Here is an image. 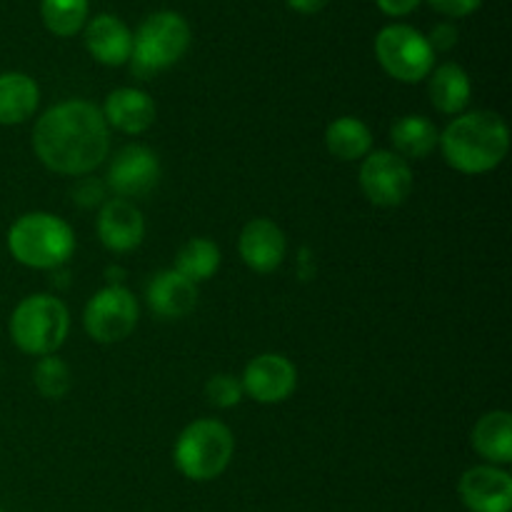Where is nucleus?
Listing matches in <instances>:
<instances>
[{
	"label": "nucleus",
	"mask_w": 512,
	"mask_h": 512,
	"mask_svg": "<svg viewBox=\"0 0 512 512\" xmlns=\"http://www.w3.org/2000/svg\"><path fill=\"white\" fill-rule=\"evenodd\" d=\"M100 243L113 253H128L143 243L145 220L143 213L130 200L113 198L103 205L98 215Z\"/></svg>",
	"instance_id": "nucleus-14"
},
{
	"label": "nucleus",
	"mask_w": 512,
	"mask_h": 512,
	"mask_svg": "<svg viewBox=\"0 0 512 512\" xmlns=\"http://www.w3.org/2000/svg\"><path fill=\"white\" fill-rule=\"evenodd\" d=\"M240 383H243V393L258 403H283L293 395L295 385H298V370L283 355L263 353L245 365Z\"/></svg>",
	"instance_id": "nucleus-10"
},
{
	"label": "nucleus",
	"mask_w": 512,
	"mask_h": 512,
	"mask_svg": "<svg viewBox=\"0 0 512 512\" xmlns=\"http://www.w3.org/2000/svg\"><path fill=\"white\" fill-rule=\"evenodd\" d=\"M138 300L123 285H108L85 305V330L98 343H120L138 325Z\"/></svg>",
	"instance_id": "nucleus-8"
},
{
	"label": "nucleus",
	"mask_w": 512,
	"mask_h": 512,
	"mask_svg": "<svg viewBox=\"0 0 512 512\" xmlns=\"http://www.w3.org/2000/svg\"><path fill=\"white\" fill-rule=\"evenodd\" d=\"M0 512H3V510H0Z\"/></svg>",
	"instance_id": "nucleus-32"
},
{
	"label": "nucleus",
	"mask_w": 512,
	"mask_h": 512,
	"mask_svg": "<svg viewBox=\"0 0 512 512\" xmlns=\"http://www.w3.org/2000/svg\"><path fill=\"white\" fill-rule=\"evenodd\" d=\"M220 268V248L208 238H193L178 250L175 258V273L188 278L190 283H203L213 278Z\"/></svg>",
	"instance_id": "nucleus-23"
},
{
	"label": "nucleus",
	"mask_w": 512,
	"mask_h": 512,
	"mask_svg": "<svg viewBox=\"0 0 512 512\" xmlns=\"http://www.w3.org/2000/svg\"><path fill=\"white\" fill-rule=\"evenodd\" d=\"M105 123L118 128L120 133L138 135L145 133L155 123V103L148 93L138 88H118L105 98V108L100 110Z\"/></svg>",
	"instance_id": "nucleus-16"
},
{
	"label": "nucleus",
	"mask_w": 512,
	"mask_h": 512,
	"mask_svg": "<svg viewBox=\"0 0 512 512\" xmlns=\"http://www.w3.org/2000/svg\"><path fill=\"white\" fill-rule=\"evenodd\" d=\"M68 308L53 295L20 300L10 318V338L28 355H53L68 338Z\"/></svg>",
	"instance_id": "nucleus-6"
},
{
	"label": "nucleus",
	"mask_w": 512,
	"mask_h": 512,
	"mask_svg": "<svg viewBox=\"0 0 512 512\" xmlns=\"http://www.w3.org/2000/svg\"><path fill=\"white\" fill-rule=\"evenodd\" d=\"M240 258L255 273H273L275 268H280L285 258V235L273 220L268 218H255L240 233Z\"/></svg>",
	"instance_id": "nucleus-13"
},
{
	"label": "nucleus",
	"mask_w": 512,
	"mask_h": 512,
	"mask_svg": "<svg viewBox=\"0 0 512 512\" xmlns=\"http://www.w3.org/2000/svg\"><path fill=\"white\" fill-rule=\"evenodd\" d=\"M103 198V185H100L98 180H83V183H78V188H75V200H78L83 208L103 203Z\"/></svg>",
	"instance_id": "nucleus-29"
},
{
	"label": "nucleus",
	"mask_w": 512,
	"mask_h": 512,
	"mask_svg": "<svg viewBox=\"0 0 512 512\" xmlns=\"http://www.w3.org/2000/svg\"><path fill=\"white\" fill-rule=\"evenodd\" d=\"M235 440L228 425L218 420H195L175 443V468L195 483H208L225 473L233 460Z\"/></svg>",
	"instance_id": "nucleus-5"
},
{
	"label": "nucleus",
	"mask_w": 512,
	"mask_h": 512,
	"mask_svg": "<svg viewBox=\"0 0 512 512\" xmlns=\"http://www.w3.org/2000/svg\"><path fill=\"white\" fill-rule=\"evenodd\" d=\"M460 500L470 512H510L512 478L495 465H478L460 478Z\"/></svg>",
	"instance_id": "nucleus-12"
},
{
	"label": "nucleus",
	"mask_w": 512,
	"mask_h": 512,
	"mask_svg": "<svg viewBox=\"0 0 512 512\" xmlns=\"http://www.w3.org/2000/svg\"><path fill=\"white\" fill-rule=\"evenodd\" d=\"M33 148L40 163L53 173L85 175L108 158V123L88 100H65L38 118Z\"/></svg>",
	"instance_id": "nucleus-1"
},
{
	"label": "nucleus",
	"mask_w": 512,
	"mask_h": 512,
	"mask_svg": "<svg viewBox=\"0 0 512 512\" xmlns=\"http://www.w3.org/2000/svg\"><path fill=\"white\" fill-rule=\"evenodd\" d=\"M198 303V285L190 283L180 273L160 270L148 285V305L155 315L165 320H175L188 315Z\"/></svg>",
	"instance_id": "nucleus-17"
},
{
	"label": "nucleus",
	"mask_w": 512,
	"mask_h": 512,
	"mask_svg": "<svg viewBox=\"0 0 512 512\" xmlns=\"http://www.w3.org/2000/svg\"><path fill=\"white\" fill-rule=\"evenodd\" d=\"M160 160L145 145H125L108 168V185L120 198H143L158 185Z\"/></svg>",
	"instance_id": "nucleus-11"
},
{
	"label": "nucleus",
	"mask_w": 512,
	"mask_h": 512,
	"mask_svg": "<svg viewBox=\"0 0 512 512\" xmlns=\"http://www.w3.org/2000/svg\"><path fill=\"white\" fill-rule=\"evenodd\" d=\"M470 95H473L470 75L458 63H445L433 70V78H430V100H433V105L440 113H463L470 105Z\"/></svg>",
	"instance_id": "nucleus-20"
},
{
	"label": "nucleus",
	"mask_w": 512,
	"mask_h": 512,
	"mask_svg": "<svg viewBox=\"0 0 512 512\" xmlns=\"http://www.w3.org/2000/svg\"><path fill=\"white\" fill-rule=\"evenodd\" d=\"M288 5L295 10V13L313 15V13H320V10L328 5V0H288Z\"/></svg>",
	"instance_id": "nucleus-31"
},
{
	"label": "nucleus",
	"mask_w": 512,
	"mask_h": 512,
	"mask_svg": "<svg viewBox=\"0 0 512 512\" xmlns=\"http://www.w3.org/2000/svg\"><path fill=\"white\" fill-rule=\"evenodd\" d=\"M40 90L30 75L0 73V125H20L38 110Z\"/></svg>",
	"instance_id": "nucleus-18"
},
{
	"label": "nucleus",
	"mask_w": 512,
	"mask_h": 512,
	"mask_svg": "<svg viewBox=\"0 0 512 512\" xmlns=\"http://www.w3.org/2000/svg\"><path fill=\"white\" fill-rule=\"evenodd\" d=\"M190 45V25L183 15L173 10H160L140 23L133 35L130 70L138 78L148 80L160 70L170 68L185 55Z\"/></svg>",
	"instance_id": "nucleus-4"
},
{
	"label": "nucleus",
	"mask_w": 512,
	"mask_h": 512,
	"mask_svg": "<svg viewBox=\"0 0 512 512\" xmlns=\"http://www.w3.org/2000/svg\"><path fill=\"white\" fill-rule=\"evenodd\" d=\"M473 448L493 465L512 460V418L505 410L485 413L473 428Z\"/></svg>",
	"instance_id": "nucleus-19"
},
{
	"label": "nucleus",
	"mask_w": 512,
	"mask_h": 512,
	"mask_svg": "<svg viewBox=\"0 0 512 512\" xmlns=\"http://www.w3.org/2000/svg\"><path fill=\"white\" fill-rule=\"evenodd\" d=\"M430 48H433V53L438 50V53H448L450 48H455V43H458V28L450 23H440L435 25L433 33H430L428 38Z\"/></svg>",
	"instance_id": "nucleus-28"
},
{
	"label": "nucleus",
	"mask_w": 512,
	"mask_h": 512,
	"mask_svg": "<svg viewBox=\"0 0 512 512\" xmlns=\"http://www.w3.org/2000/svg\"><path fill=\"white\" fill-rule=\"evenodd\" d=\"M40 15L50 33L70 38L88 23V0H43Z\"/></svg>",
	"instance_id": "nucleus-24"
},
{
	"label": "nucleus",
	"mask_w": 512,
	"mask_h": 512,
	"mask_svg": "<svg viewBox=\"0 0 512 512\" xmlns=\"http://www.w3.org/2000/svg\"><path fill=\"white\" fill-rule=\"evenodd\" d=\"M243 383L233 375H213V378L205 383V398H208L210 405L215 408H233L243 400Z\"/></svg>",
	"instance_id": "nucleus-26"
},
{
	"label": "nucleus",
	"mask_w": 512,
	"mask_h": 512,
	"mask_svg": "<svg viewBox=\"0 0 512 512\" xmlns=\"http://www.w3.org/2000/svg\"><path fill=\"white\" fill-rule=\"evenodd\" d=\"M8 248L18 263L35 270H55L75 250L73 228L50 213H28L8 230Z\"/></svg>",
	"instance_id": "nucleus-3"
},
{
	"label": "nucleus",
	"mask_w": 512,
	"mask_h": 512,
	"mask_svg": "<svg viewBox=\"0 0 512 512\" xmlns=\"http://www.w3.org/2000/svg\"><path fill=\"white\" fill-rule=\"evenodd\" d=\"M360 188L365 198L380 208H395L413 193V170L408 160L393 150H375L360 165Z\"/></svg>",
	"instance_id": "nucleus-9"
},
{
	"label": "nucleus",
	"mask_w": 512,
	"mask_h": 512,
	"mask_svg": "<svg viewBox=\"0 0 512 512\" xmlns=\"http://www.w3.org/2000/svg\"><path fill=\"white\" fill-rule=\"evenodd\" d=\"M33 383L43 398L60 400L68 395L70 385H73V375H70V368L63 360L55 358V355H45L35 365Z\"/></svg>",
	"instance_id": "nucleus-25"
},
{
	"label": "nucleus",
	"mask_w": 512,
	"mask_h": 512,
	"mask_svg": "<svg viewBox=\"0 0 512 512\" xmlns=\"http://www.w3.org/2000/svg\"><path fill=\"white\" fill-rule=\"evenodd\" d=\"M85 48L98 63L125 65L130 60V53H133V33L115 15H95L85 25Z\"/></svg>",
	"instance_id": "nucleus-15"
},
{
	"label": "nucleus",
	"mask_w": 512,
	"mask_h": 512,
	"mask_svg": "<svg viewBox=\"0 0 512 512\" xmlns=\"http://www.w3.org/2000/svg\"><path fill=\"white\" fill-rule=\"evenodd\" d=\"M390 140H393L395 153L400 158L420 160L433 153L440 133L433 120L423 118V115H405V118L395 120L393 128H390Z\"/></svg>",
	"instance_id": "nucleus-21"
},
{
	"label": "nucleus",
	"mask_w": 512,
	"mask_h": 512,
	"mask_svg": "<svg viewBox=\"0 0 512 512\" xmlns=\"http://www.w3.org/2000/svg\"><path fill=\"white\" fill-rule=\"evenodd\" d=\"M325 145L328 153L338 160H360L373 150V133L360 118H343L333 120L325 130Z\"/></svg>",
	"instance_id": "nucleus-22"
},
{
	"label": "nucleus",
	"mask_w": 512,
	"mask_h": 512,
	"mask_svg": "<svg viewBox=\"0 0 512 512\" xmlns=\"http://www.w3.org/2000/svg\"><path fill=\"white\" fill-rule=\"evenodd\" d=\"M440 150L450 168L468 175L490 173L510 150L508 123L490 110L463 113L443 130Z\"/></svg>",
	"instance_id": "nucleus-2"
},
{
	"label": "nucleus",
	"mask_w": 512,
	"mask_h": 512,
	"mask_svg": "<svg viewBox=\"0 0 512 512\" xmlns=\"http://www.w3.org/2000/svg\"><path fill=\"white\" fill-rule=\"evenodd\" d=\"M378 8L383 10L385 15H393V18H400V15L413 13L420 5V0H375Z\"/></svg>",
	"instance_id": "nucleus-30"
},
{
	"label": "nucleus",
	"mask_w": 512,
	"mask_h": 512,
	"mask_svg": "<svg viewBox=\"0 0 512 512\" xmlns=\"http://www.w3.org/2000/svg\"><path fill=\"white\" fill-rule=\"evenodd\" d=\"M375 55L390 78L420 83L433 73L435 53L428 38L410 25H388L375 38Z\"/></svg>",
	"instance_id": "nucleus-7"
},
{
	"label": "nucleus",
	"mask_w": 512,
	"mask_h": 512,
	"mask_svg": "<svg viewBox=\"0 0 512 512\" xmlns=\"http://www.w3.org/2000/svg\"><path fill=\"white\" fill-rule=\"evenodd\" d=\"M438 13L450 15V18H465V15L475 13L483 0H428Z\"/></svg>",
	"instance_id": "nucleus-27"
}]
</instances>
